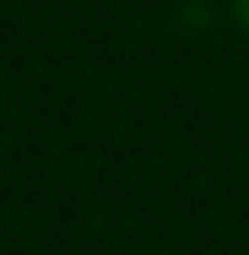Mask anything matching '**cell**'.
<instances>
[{"mask_svg": "<svg viewBox=\"0 0 249 255\" xmlns=\"http://www.w3.org/2000/svg\"><path fill=\"white\" fill-rule=\"evenodd\" d=\"M233 5H239V22L249 27V0H233Z\"/></svg>", "mask_w": 249, "mask_h": 255, "instance_id": "obj_1", "label": "cell"}]
</instances>
